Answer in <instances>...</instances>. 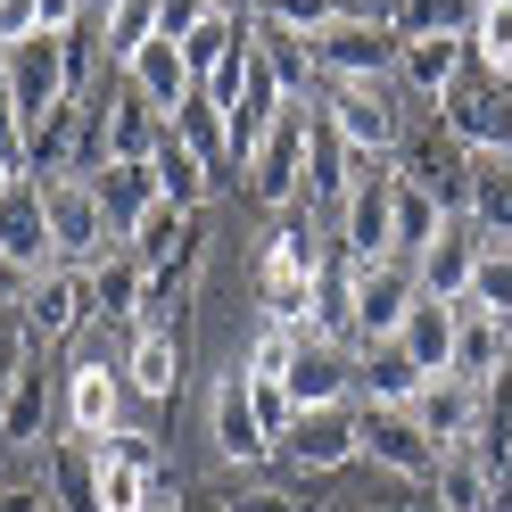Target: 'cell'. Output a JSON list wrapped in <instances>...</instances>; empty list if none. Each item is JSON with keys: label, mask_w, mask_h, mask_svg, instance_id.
<instances>
[{"label": "cell", "mask_w": 512, "mask_h": 512, "mask_svg": "<svg viewBox=\"0 0 512 512\" xmlns=\"http://www.w3.org/2000/svg\"><path fill=\"white\" fill-rule=\"evenodd\" d=\"M331 265V248H323V232H314V215H281L273 232H265V248H256V306H265V323H281V331H306V314H314V273Z\"/></svg>", "instance_id": "6da1fadb"}, {"label": "cell", "mask_w": 512, "mask_h": 512, "mask_svg": "<svg viewBox=\"0 0 512 512\" xmlns=\"http://www.w3.org/2000/svg\"><path fill=\"white\" fill-rule=\"evenodd\" d=\"M331 240H339L347 265H380V256H397V166L356 157V190H347Z\"/></svg>", "instance_id": "7a4b0ae2"}, {"label": "cell", "mask_w": 512, "mask_h": 512, "mask_svg": "<svg viewBox=\"0 0 512 512\" xmlns=\"http://www.w3.org/2000/svg\"><path fill=\"white\" fill-rule=\"evenodd\" d=\"M100 512H174V471L149 430L100 438Z\"/></svg>", "instance_id": "3957f363"}, {"label": "cell", "mask_w": 512, "mask_h": 512, "mask_svg": "<svg viewBox=\"0 0 512 512\" xmlns=\"http://www.w3.org/2000/svg\"><path fill=\"white\" fill-rule=\"evenodd\" d=\"M323 116L347 133V149H356V157H380V166H397V149H405V133H413L397 83H331Z\"/></svg>", "instance_id": "277c9868"}, {"label": "cell", "mask_w": 512, "mask_h": 512, "mask_svg": "<svg viewBox=\"0 0 512 512\" xmlns=\"http://www.w3.org/2000/svg\"><path fill=\"white\" fill-rule=\"evenodd\" d=\"M397 25L389 17H331L314 34V67L323 83H397Z\"/></svg>", "instance_id": "5b68a950"}, {"label": "cell", "mask_w": 512, "mask_h": 512, "mask_svg": "<svg viewBox=\"0 0 512 512\" xmlns=\"http://www.w3.org/2000/svg\"><path fill=\"white\" fill-rule=\"evenodd\" d=\"M306 133H314V108L290 100V108H281V124L256 141V157H248V199H256V207L290 215V207L306 199Z\"/></svg>", "instance_id": "8992f818"}, {"label": "cell", "mask_w": 512, "mask_h": 512, "mask_svg": "<svg viewBox=\"0 0 512 512\" xmlns=\"http://www.w3.org/2000/svg\"><path fill=\"white\" fill-rule=\"evenodd\" d=\"M438 124H446L463 149H479V157H512V83L463 67V83L438 100Z\"/></svg>", "instance_id": "52a82bcc"}, {"label": "cell", "mask_w": 512, "mask_h": 512, "mask_svg": "<svg viewBox=\"0 0 512 512\" xmlns=\"http://www.w3.org/2000/svg\"><path fill=\"white\" fill-rule=\"evenodd\" d=\"M42 215H50V248H58V265H91V256H108V248H116L91 174H50V182H42Z\"/></svg>", "instance_id": "ba28073f"}, {"label": "cell", "mask_w": 512, "mask_h": 512, "mask_svg": "<svg viewBox=\"0 0 512 512\" xmlns=\"http://www.w3.org/2000/svg\"><path fill=\"white\" fill-rule=\"evenodd\" d=\"M58 422L83 430V438H116V430H133V380H124L116 364H100V356L67 364V389H58Z\"/></svg>", "instance_id": "9c48e42d"}, {"label": "cell", "mask_w": 512, "mask_h": 512, "mask_svg": "<svg viewBox=\"0 0 512 512\" xmlns=\"http://www.w3.org/2000/svg\"><path fill=\"white\" fill-rule=\"evenodd\" d=\"M0 75H9L25 124H42L50 108L75 100V83H67V34H25V42H9V50H0Z\"/></svg>", "instance_id": "30bf717a"}, {"label": "cell", "mask_w": 512, "mask_h": 512, "mask_svg": "<svg viewBox=\"0 0 512 512\" xmlns=\"http://www.w3.org/2000/svg\"><path fill=\"white\" fill-rule=\"evenodd\" d=\"M397 174L422 190V199H438L446 215H463V199H471V149L446 133V124H422V133H405Z\"/></svg>", "instance_id": "8fae6325"}, {"label": "cell", "mask_w": 512, "mask_h": 512, "mask_svg": "<svg viewBox=\"0 0 512 512\" xmlns=\"http://www.w3.org/2000/svg\"><path fill=\"white\" fill-rule=\"evenodd\" d=\"M25 339H34V356L42 347H67L83 323H100V314H91V273L83 265H50L34 290H25Z\"/></svg>", "instance_id": "7c38bea8"}, {"label": "cell", "mask_w": 512, "mask_h": 512, "mask_svg": "<svg viewBox=\"0 0 512 512\" xmlns=\"http://www.w3.org/2000/svg\"><path fill=\"white\" fill-rule=\"evenodd\" d=\"M124 331V356L116 372L133 380L141 405H174L182 397V323H116Z\"/></svg>", "instance_id": "4fadbf2b"}, {"label": "cell", "mask_w": 512, "mask_h": 512, "mask_svg": "<svg viewBox=\"0 0 512 512\" xmlns=\"http://www.w3.org/2000/svg\"><path fill=\"white\" fill-rule=\"evenodd\" d=\"M413 298H422V273H413V256H380V265H356V339H397Z\"/></svg>", "instance_id": "5bb4252c"}, {"label": "cell", "mask_w": 512, "mask_h": 512, "mask_svg": "<svg viewBox=\"0 0 512 512\" xmlns=\"http://www.w3.org/2000/svg\"><path fill=\"white\" fill-rule=\"evenodd\" d=\"M281 455H290L298 471H339L364 455V405H306L298 430L281 438Z\"/></svg>", "instance_id": "9a60e30c"}, {"label": "cell", "mask_w": 512, "mask_h": 512, "mask_svg": "<svg viewBox=\"0 0 512 512\" xmlns=\"http://www.w3.org/2000/svg\"><path fill=\"white\" fill-rule=\"evenodd\" d=\"M364 455L380 471H397V479H422V488L438 471V446H430L422 422H413V405H364Z\"/></svg>", "instance_id": "2e32d148"}, {"label": "cell", "mask_w": 512, "mask_h": 512, "mask_svg": "<svg viewBox=\"0 0 512 512\" xmlns=\"http://www.w3.org/2000/svg\"><path fill=\"white\" fill-rule=\"evenodd\" d=\"M413 422L430 430L438 455H455V446H479V422H488V389H471V380L438 372L422 397H413Z\"/></svg>", "instance_id": "e0dca14e"}, {"label": "cell", "mask_w": 512, "mask_h": 512, "mask_svg": "<svg viewBox=\"0 0 512 512\" xmlns=\"http://www.w3.org/2000/svg\"><path fill=\"white\" fill-rule=\"evenodd\" d=\"M347 190H356V149H347V133L314 108V133H306V215H331L339 223Z\"/></svg>", "instance_id": "ac0fdd59"}, {"label": "cell", "mask_w": 512, "mask_h": 512, "mask_svg": "<svg viewBox=\"0 0 512 512\" xmlns=\"http://www.w3.org/2000/svg\"><path fill=\"white\" fill-rule=\"evenodd\" d=\"M479 248H488V240H479V223H471V215H446V232H438L422 256H413V273H422V298H446V306L471 298Z\"/></svg>", "instance_id": "d6986e66"}, {"label": "cell", "mask_w": 512, "mask_h": 512, "mask_svg": "<svg viewBox=\"0 0 512 512\" xmlns=\"http://www.w3.org/2000/svg\"><path fill=\"white\" fill-rule=\"evenodd\" d=\"M0 256H9V265H25L34 281L58 265V248H50V215H42V182H34V174H17V190L0 199Z\"/></svg>", "instance_id": "ffe728a7"}, {"label": "cell", "mask_w": 512, "mask_h": 512, "mask_svg": "<svg viewBox=\"0 0 512 512\" xmlns=\"http://www.w3.org/2000/svg\"><path fill=\"white\" fill-rule=\"evenodd\" d=\"M215 455H223V463H273V455H281V446L265 438V422H256L248 372H223V380H215Z\"/></svg>", "instance_id": "44dd1931"}, {"label": "cell", "mask_w": 512, "mask_h": 512, "mask_svg": "<svg viewBox=\"0 0 512 512\" xmlns=\"http://www.w3.org/2000/svg\"><path fill=\"white\" fill-rule=\"evenodd\" d=\"M42 479H50L58 512H100V438L58 430V438L42 446Z\"/></svg>", "instance_id": "7402d4cb"}, {"label": "cell", "mask_w": 512, "mask_h": 512, "mask_svg": "<svg viewBox=\"0 0 512 512\" xmlns=\"http://www.w3.org/2000/svg\"><path fill=\"white\" fill-rule=\"evenodd\" d=\"M174 141H182V149L215 174V190H223V182H240V157H232V116L215 108V91H207V83L174 108Z\"/></svg>", "instance_id": "603a6c76"}, {"label": "cell", "mask_w": 512, "mask_h": 512, "mask_svg": "<svg viewBox=\"0 0 512 512\" xmlns=\"http://www.w3.org/2000/svg\"><path fill=\"white\" fill-rule=\"evenodd\" d=\"M290 397H298V413H306V405H356V347L306 339L298 364H290Z\"/></svg>", "instance_id": "cb8c5ba5"}, {"label": "cell", "mask_w": 512, "mask_h": 512, "mask_svg": "<svg viewBox=\"0 0 512 512\" xmlns=\"http://www.w3.org/2000/svg\"><path fill=\"white\" fill-rule=\"evenodd\" d=\"M463 67H471V42H463V34H446V42H405V50H397V91H405V100H422V108H438L446 91L463 83Z\"/></svg>", "instance_id": "d4e9b609"}, {"label": "cell", "mask_w": 512, "mask_h": 512, "mask_svg": "<svg viewBox=\"0 0 512 512\" xmlns=\"http://www.w3.org/2000/svg\"><path fill=\"white\" fill-rule=\"evenodd\" d=\"M430 389V372L405 356L397 339H372V347H356V405H413Z\"/></svg>", "instance_id": "484cf974"}, {"label": "cell", "mask_w": 512, "mask_h": 512, "mask_svg": "<svg viewBox=\"0 0 512 512\" xmlns=\"http://www.w3.org/2000/svg\"><path fill=\"white\" fill-rule=\"evenodd\" d=\"M58 389H67V380H50L42 356L25 364V372L9 380V397H0V446H42L50 413H58Z\"/></svg>", "instance_id": "4316f807"}, {"label": "cell", "mask_w": 512, "mask_h": 512, "mask_svg": "<svg viewBox=\"0 0 512 512\" xmlns=\"http://www.w3.org/2000/svg\"><path fill=\"white\" fill-rule=\"evenodd\" d=\"M91 314L100 323H141V298H149V265L133 248H108V256H91Z\"/></svg>", "instance_id": "83f0119b"}, {"label": "cell", "mask_w": 512, "mask_h": 512, "mask_svg": "<svg viewBox=\"0 0 512 512\" xmlns=\"http://www.w3.org/2000/svg\"><path fill=\"white\" fill-rule=\"evenodd\" d=\"M430 488H438V512H496L504 471H496L488 455H479V446H455V455H438Z\"/></svg>", "instance_id": "f1b7e54d"}, {"label": "cell", "mask_w": 512, "mask_h": 512, "mask_svg": "<svg viewBox=\"0 0 512 512\" xmlns=\"http://www.w3.org/2000/svg\"><path fill=\"white\" fill-rule=\"evenodd\" d=\"M124 83H133V91H141V100H149L157 116H166V124H174V108L190 100V91H199V75H190L182 42H149V50L133 58V67H124Z\"/></svg>", "instance_id": "f546056e"}, {"label": "cell", "mask_w": 512, "mask_h": 512, "mask_svg": "<svg viewBox=\"0 0 512 512\" xmlns=\"http://www.w3.org/2000/svg\"><path fill=\"white\" fill-rule=\"evenodd\" d=\"M463 215L479 223L488 248H512V157H479L471 149V199H463Z\"/></svg>", "instance_id": "4dcf8cb0"}, {"label": "cell", "mask_w": 512, "mask_h": 512, "mask_svg": "<svg viewBox=\"0 0 512 512\" xmlns=\"http://www.w3.org/2000/svg\"><path fill=\"white\" fill-rule=\"evenodd\" d=\"M455 331H463V306H446V298H413V314H405L397 347H405V356L438 380L446 364H455Z\"/></svg>", "instance_id": "1f68e13d"}, {"label": "cell", "mask_w": 512, "mask_h": 512, "mask_svg": "<svg viewBox=\"0 0 512 512\" xmlns=\"http://www.w3.org/2000/svg\"><path fill=\"white\" fill-rule=\"evenodd\" d=\"M512 364V323L504 314H463V331H455V380H471V389H488V380Z\"/></svg>", "instance_id": "d6a6232c"}, {"label": "cell", "mask_w": 512, "mask_h": 512, "mask_svg": "<svg viewBox=\"0 0 512 512\" xmlns=\"http://www.w3.org/2000/svg\"><path fill=\"white\" fill-rule=\"evenodd\" d=\"M91 190H100V215H108V232H116V248L141 232V215L157 207V174L149 166H100L91 174Z\"/></svg>", "instance_id": "836d02e7"}, {"label": "cell", "mask_w": 512, "mask_h": 512, "mask_svg": "<svg viewBox=\"0 0 512 512\" xmlns=\"http://www.w3.org/2000/svg\"><path fill=\"white\" fill-rule=\"evenodd\" d=\"M166 0H108L100 9V50H108V67H133V58L149 42H166Z\"/></svg>", "instance_id": "e575fe53"}, {"label": "cell", "mask_w": 512, "mask_h": 512, "mask_svg": "<svg viewBox=\"0 0 512 512\" xmlns=\"http://www.w3.org/2000/svg\"><path fill=\"white\" fill-rule=\"evenodd\" d=\"M149 174H157V199H166V207H182V215H199V207H207V190H215V174H207L199 157L174 141V124H166V141H157Z\"/></svg>", "instance_id": "d590c367"}, {"label": "cell", "mask_w": 512, "mask_h": 512, "mask_svg": "<svg viewBox=\"0 0 512 512\" xmlns=\"http://www.w3.org/2000/svg\"><path fill=\"white\" fill-rule=\"evenodd\" d=\"M471 17H479V0H397V9H389L397 42H446V34H471Z\"/></svg>", "instance_id": "8d00e7d4"}, {"label": "cell", "mask_w": 512, "mask_h": 512, "mask_svg": "<svg viewBox=\"0 0 512 512\" xmlns=\"http://www.w3.org/2000/svg\"><path fill=\"white\" fill-rule=\"evenodd\" d=\"M471 67L479 75H504L512 83V0H479V17H471Z\"/></svg>", "instance_id": "74e56055"}, {"label": "cell", "mask_w": 512, "mask_h": 512, "mask_svg": "<svg viewBox=\"0 0 512 512\" xmlns=\"http://www.w3.org/2000/svg\"><path fill=\"white\" fill-rule=\"evenodd\" d=\"M438 232H446V207H438V199H422V190L397 174V256H422Z\"/></svg>", "instance_id": "f35d334b"}, {"label": "cell", "mask_w": 512, "mask_h": 512, "mask_svg": "<svg viewBox=\"0 0 512 512\" xmlns=\"http://www.w3.org/2000/svg\"><path fill=\"white\" fill-rule=\"evenodd\" d=\"M298 347H306L298 331H281V323H265V331L248 339V356H240V372H248V380H290V364H298Z\"/></svg>", "instance_id": "ab89813d"}, {"label": "cell", "mask_w": 512, "mask_h": 512, "mask_svg": "<svg viewBox=\"0 0 512 512\" xmlns=\"http://www.w3.org/2000/svg\"><path fill=\"white\" fill-rule=\"evenodd\" d=\"M471 306H479V314H504V323H512V248H479Z\"/></svg>", "instance_id": "60d3db41"}, {"label": "cell", "mask_w": 512, "mask_h": 512, "mask_svg": "<svg viewBox=\"0 0 512 512\" xmlns=\"http://www.w3.org/2000/svg\"><path fill=\"white\" fill-rule=\"evenodd\" d=\"M248 397H256V422H265L273 446L298 430V397H290V380H248Z\"/></svg>", "instance_id": "b9f144b4"}, {"label": "cell", "mask_w": 512, "mask_h": 512, "mask_svg": "<svg viewBox=\"0 0 512 512\" xmlns=\"http://www.w3.org/2000/svg\"><path fill=\"white\" fill-rule=\"evenodd\" d=\"M215 512H306V504L273 479H248V488H215Z\"/></svg>", "instance_id": "7bdbcfd3"}, {"label": "cell", "mask_w": 512, "mask_h": 512, "mask_svg": "<svg viewBox=\"0 0 512 512\" xmlns=\"http://www.w3.org/2000/svg\"><path fill=\"white\" fill-rule=\"evenodd\" d=\"M256 17L290 25V34H323V25L339 17V0H256Z\"/></svg>", "instance_id": "ee69618b"}, {"label": "cell", "mask_w": 512, "mask_h": 512, "mask_svg": "<svg viewBox=\"0 0 512 512\" xmlns=\"http://www.w3.org/2000/svg\"><path fill=\"white\" fill-rule=\"evenodd\" d=\"M25 364H34V339H25V314L9 306V314H0V397H9V380H17Z\"/></svg>", "instance_id": "f6af8a7d"}, {"label": "cell", "mask_w": 512, "mask_h": 512, "mask_svg": "<svg viewBox=\"0 0 512 512\" xmlns=\"http://www.w3.org/2000/svg\"><path fill=\"white\" fill-rule=\"evenodd\" d=\"M215 9H223V0H166V17H157V25H166V42H190Z\"/></svg>", "instance_id": "bcb514c9"}, {"label": "cell", "mask_w": 512, "mask_h": 512, "mask_svg": "<svg viewBox=\"0 0 512 512\" xmlns=\"http://www.w3.org/2000/svg\"><path fill=\"white\" fill-rule=\"evenodd\" d=\"M0 512H58L50 479H0Z\"/></svg>", "instance_id": "7dc6e473"}, {"label": "cell", "mask_w": 512, "mask_h": 512, "mask_svg": "<svg viewBox=\"0 0 512 512\" xmlns=\"http://www.w3.org/2000/svg\"><path fill=\"white\" fill-rule=\"evenodd\" d=\"M25 34H42V0H0V50Z\"/></svg>", "instance_id": "c3c4849f"}, {"label": "cell", "mask_w": 512, "mask_h": 512, "mask_svg": "<svg viewBox=\"0 0 512 512\" xmlns=\"http://www.w3.org/2000/svg\"><path fill=\"white\" fill-rule=\"evenodd\" d=\"M25 290H34V273H25V265H9V256H0V314H9V306H25Z\"/></svg>", "instance_id": "681fc988"}, {"label": "cell", "mask_w": 512, "mask_h": 512, "mask_svg": "<svg viewBox=\"0 0 512 512\" xmlns=\"http://www.w3.org/2000/svg\"><path fill=\"white\" fill-rule=\"evenodd\" d=\"M17 174H25V166H17L9 149H0V199H9V190H17Z\"/></svg>", "instance_id": "f907efd6"}, {"label": "cell", "mask_w": 512, "mask_h": 512, "mask_svg": "<svg viewBox=\"0 0 512 512\" xmlns=\"http://www.w3.org/2000/svg\"><path fill=\"white\" fill-rule=\"evenodd\" d=\"M496 512H512V479H504V488H496Z\"/></svg>", "instance_id": "816d5d0a"}]
</instances>
